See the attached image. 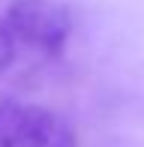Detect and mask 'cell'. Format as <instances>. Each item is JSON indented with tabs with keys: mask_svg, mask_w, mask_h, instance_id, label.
Returning a JSON list of instances; mask_svg holds the SVG:
<instances>
[{
	"mask_svg": "<svg viewBox=\"0 0 144 147\" xmlns=\"http://www.w3.org/2000/svg\"><path fill=\"white\" fill-rule=\"evenodd\" d=\"M3 21L15 51L30 48L42 57L60 54L72 33V15L57 0H12Z\"/></svg>",
	"mask_w": 144,
	"mask_h": 147,
	"instance_id": "6da1fadb",
	"label": "cell"
},
{
	"mask_svg": "<svg viewBox=\"0 0 144 147\" xmlns=\"http://www.w3.org/2000/svg\"><path fill=\"white\" fill-rule=\"evenodd\" d=\"M0 147H78L57 111L24 99H0Z\"/></svg>",
	"mask_w": 144,
	"mask_h": 147,
	"instance_id": "7a4b0ae2",
	"label": "cell"
},
{
	"mask_svg": "<svg viewBox=\"0 0 144 147\" xmlns=\"http://www.w3.org/2000/svg\"><path fill=\"white\" fill-rule=\"evenodd\" d=\"M15 60V42H12L9 30H6V21L0 15V72L9 69V63Z\"/></svg>",
	"mask_w": 144,
	"mask_h": 147,
	"instance_id": "3957f363",
	"label": "cell"
}]
</instances>
